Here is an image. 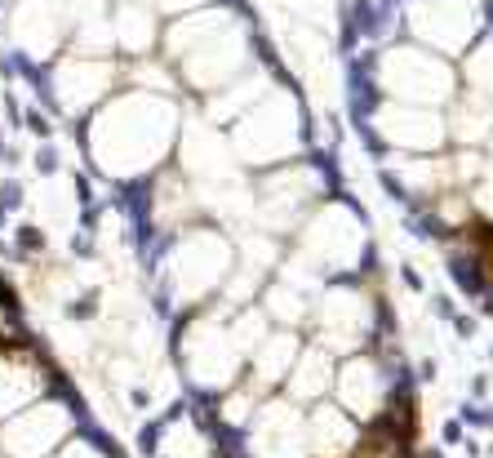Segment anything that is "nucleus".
<instances>
[{"instance_id":"1","label":"nucleus","mask_w":493,"mask_h":458,"mask_svg":"<svg viewBox=\"0 0 493 458\" xmlns=\"http://www.w3.org/2000/svg\"><path fill=\"white\" fill-rule=\"evenodd\" d=\"M462 418L476 423V427H493V414H489V409H480V405H467V409H462Z\"/></svg>"}]
</instances>
